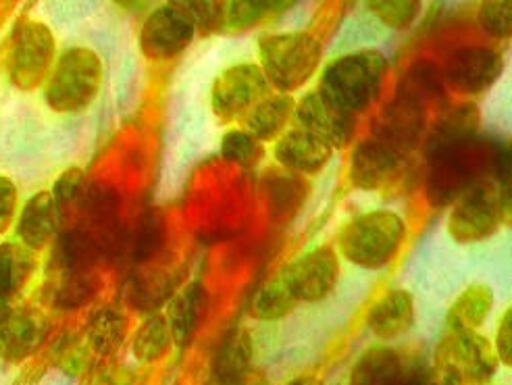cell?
Returning <instances> with one entry per match:
<instances>
[{
    "label": "cell",
    "instance_id": "obj_8",
    "mask_svg": "<svg viewBox=\"0 0 512 385\" xmlns=\"http://www.w3.org/2000/svg\"><path fill=\"white\" fill-rule=\"evenodd\" d=\"M281 275L298 302H321L338 286L340 256L334 248L317 246L300 254Z\"/></svg>",
    "mask_w": 512,
    "mask_h": 385
},
{
    "label": "cell",
    "instance_id": "obj_12",
    "mask_svg": "<svg viewBox=\"0 0 512 385\" xmlns=\"http://www.w3.org/2000/svg\"><path fill=\"white\" fill-rule=\"evenodd\" d=\"M48 333L50 321L40 308H9L0 321V358L11 365L28 361L46 342Z\"/></svg>",
    "mask_w": 512,
    "mask_h": 385
},
{
    "label": "cell",
    "instance_id": "obj_10",
    "mask_svg": "<svg viewBox=\"0 0 512 385\" xmlns=\"http://www.w3.org/2000/svg\"><path fill=\"white\" fill-rule=\"evenodd\" d=\"M425 132V105L415 94L402 90L375 121L373 138L406 157Z\"/></svg>",
    "mask_w": 512,
    "mask_h": 385
},
{
    "label": "cell",
    "instance_id": "obj_21",
    "mask_svg": "<svg viewBox=\"0 0 512 385\" xmlns=\"http://www.w3.org/2000/svg\"><path fill=\"white\" fill-rule=\"evenodd\" d=\"M481 125V113L475 105L467 102L452 109L448 115L442 117V121L433 127L425 142V159L431 161L440 157L444 152H450L458 146H463L477 138Z\"/></svg>",
    "mask_w": 512,
    "mask_h": 385
},
{
    "label": "cell",
    "instance_id": "obj_46",
    "mask_svg": "<svg viewBox=\"0 0 512 385\" xmlns=\"http://www.w3.org/2000/svg\"><path fill=\"white\" fill-rule=\"evenodd\" d=\"M286 385H323L315 375H300V377H294L292 381H288Z\"/></svg>",
    "mask_w": 512,
    "mask_h": 385
},
{
    "label": "cell",
    "instance_id": "obj_38",
    "mask_svg": "<svg viewBox=\"0 0 512 385\" xmlns=\"http://www.w3.org/2000/svg\"><path fill=\"white\" fill-rule=\"evenodd\" d=\"M225 0H167V5L188 17L196 30L219 28V17Z\"/></svg>",
    "mask_w": 512,
    "mask_h": 385
},
{
    "label": "cell",
    "instance_id": "obj_20",
    "mask_svg": "<svg viewBox=\"0 0 512 385\" xmlns=\"http://www.w3.org/2000/svg\"><path fill=\"white\" fill-rule=\"evenodd\" d=\"M204 315H207V292H204L200 281H192V284L175 292L167 302L165 317L171 329L173 344L179 348L190 346Z\"/></svg>",
    "mask_w": 512,
    "mask_h": 385
},
{
    "label": "cell",
    "instance_id": "obj_36",
    "mask_svg": "<svg viewBox=\"0 0 512 385\" xmlns=\"http://www.w3.org/2000/svg\"><path fill=\"white\" fill-rule=\"evenodd\" d=\"M365 3L390 30L411 28L421 13V0H365Z\"/></svg>",
    "mask_w": 512,
    "mask_h": 385
},
{
    "label": "cell",
    "instance_id": "obj_16",
    "mask_svg": "<svg viewBox=\"0 0 512 385\" xmlns=\"http://www.w3.org/2000/svg\"><path fill=\"white\" fill-rule=\"evenodd\" d=\"M59 211L50 192L42 190L28 198L15 217V236L21 246L42 252L55 240L59 231Z\"/></svg>",
    "mask_w": 512,
    "mask_h": 385
},
{
    "label": "cell",
    "instance_id": "obj_9",
    "mask_svg": "<svg viewBox=\"0 0 512 385\" xmlns=\"http://www.w3.org/2000/svg\"><path fill=\"white\" fill-rule=\"evenodd\" d=\"M440 367L458 377V381L488 383L498 373V356L479 331H450L442 346Z\"/></svg>",
    "mask_w": 512,
    "mask_h": 385
},
{
    "label": "cell",
    "instance_id": "obj_43",
    "mask_svg": "<svg viewBox=\"0 0 512 385\" xmlns=\"http://www.w3.org/2000/svg\"><path fill=\"white\" fill-rule=\"evenodd\" d=\"M263 3L269 13H284V11L292 9L298 0H263Z\"/></svg>",
    "mask_w": 512,
    "mask_h": 385
},
{
    "label": "cell",
    "instance_id": "obj_37",
    "mask_svg": "<svg viewBox=\"0 0 512 385\" xmlns=\"http://www.w3.org/2000/svg\"><path fill=\"white\" fill-rule=\"evenodd\" d=\"M479 21L485 34L506 40L512 34V0H481Z\"/></svg>",
    "mask_w": 512,
    "mask_h": 385
},
{
    "label": "cell",
    "instance_id": "obj_45",
    "mask_svg": "<svg viewBox=\"0 0 512 385\" xmlns=\"http://www.w3.org/2000/svg\"><path fill=\"white\" fill-rule=\"evenodd\" d=\"M240 385H273V383H271L263 373H256V371L252 369Z\"/></svg>",
    "mask_w": 512,
    "mask_h": 385
},
{
    "label": "cell",
    "instance_id": "obj_11",
    "mask_svg": "<svg viewBox=\"0 0 512 385\" xmlns=\"http://www.w3.org/2000/svg\"><path fill=\"white\" fill-rule=\"evenodd\" d=\"M194 36V23L173 7L163 5L146 17L138 42L146 59L171 61L184 53Z\"/></svg>",
    "mask_w": 512,
    "mask_h": 385
},
{
    "label": "cell",
    "instance_id": "obj_23",
    "mask_svg": "<svg viewBox=\"0 0 512 385\" xmlns=\"http://www.w3.org/2000/svg\"><path fill=\"white\" fill-rule=\"evenodd\" d=\"M404 373L400 354L394 348L373 346L358 356L350 385H400Z\"/></svg>",
    "mask_w": 512,
    "mask_h": 385
},
{
    "label": "cell",
    "instance_id": "obj_30",
    "mask_svg": "<svg viewBox=\"0 0 512 385\" xmlns=\"http://www.w3.org/2000/svg\"><path fill=\"white\" fill-rule=\"evenodd\" d=\"M173 338L167 319L159 313L148 315L134 333L132 352L140 363H157L171 350Z\"/></svg>",
    "mask_w": 512,
    "mask_h": 385
},
{
    "label": "cell",
    "instance_id": "obj_14",
    "mask_svg": "<svg viewBox=\"0 0 512 385\" xmlns=\"http://www.w3.org/2000/svg\"><path fill=\"white\" fill-rule=\"evenodd\" d=\"M298 127L323 138L331 148L350 144L356 130V115L331 102L323 92H309L294 109Z\"/></svg>",
    "mask_w": 512,
    "mask_h": 385
},
{
    "label": "cell",
    "instance_id": "obj_7",
    "mask_svg": "<svg viewBox=\"0 0 512 385\" xmlns=\"http://www.w3.org/2000/svg\"><path fill=\"white\" fill-rule=\"evenodd\" d=\"M269 94V82L259 65L240 63L225 69L211 88V107L219 119L250 113Z\"/></svg>",
    "mask_w": 512,
    "mask_h": 385
},
{
    "label": "cell",
    "instance_id": "obj_35",
    "mask_svg": "<svg viewBox=\"0 0 512 385\" xmlns=\"http://www.w3.org/2000/svg\"><path fill=\"white\" fill-rule=\"evenodd\" d=\"M88 190V175L80 167H69L65 169L57 182L53 184V190H50V196H53L59 217L71 209H80V204L86 196Z\"/></svg>",
    "mask_w": 512,
    "mask_h": 385
},
{
    "label": "cell",
    "instance_id": "obj_32",
    "mask_svg": "<svg viewBox=\"0 0 512 385\" xmlns=\"http://www.w3.org/2000/svg\"><path fill=\"white\" fill-rule=\"evenodd\" d=\"M165 242V223L157 209H150L138 221L132 238V259L136 265H146L155 259Z\"/></svg>",
    "mask_w": 512,
    "mask_h": 385
},
{
    "label": "cell",
    "instance_id": "obj_29",
    "mask_svg": "<svg viewBox=\"0 0 512 385\" xmlns=\"http://www.w3.org/2000/svg\"><path fill=\"white\" fill-rule=\"evenodd\" d=\"M173 296V281L163 271L138 273L127 284V302L140 313L155 315Z\"/></svg>",
    "mask_w": 512,
    "mask_h": 385
},
{
    "label": "cell",
    "instance_id": "obj_47",
    "mask_svg": "<svg viewBox=\"0 0 512 385\" xmlns=\"http://www.w3.org/2000/svg\"><path fill=\"white\" fill-rule=\"evenodd\" d=\"M7 311H9V304H7V302H0V321H3V317H5Z\"/></svg>",
    "mask_w": 512,
    "mask_h": 385
},
{
    "label": "cell",
    "instance_id": "obj_2",
    "mask_svg": "<svg viewBox=\"0 0 512 385\" xmlns=\"http://www.w3.org/2000/svg\"><path fill=\"white\" fill-rule=\"evenodd\" d=\"M102 86V61L88 46H71L44 82V102L59 115L84 113Z\"/></svg>",
    "mask_w": 512,
    "mask_h": 385
},
{
    "label": "cell",
    "instance_id": "obj_5",
    "mask_svg": "<svg viewBox=\"0 0 512 385\" xmlns=\"http://www.w3.org/2000/svg\"><path fill=\"white\" fill-rule=\"evenodd\" d=\"M508 192L492 177H483L452 202L448 231L458 244H479L492 238L508 213Z\"/></svg>",
    "mask_w": 512,
    "mask_h": 385
},
{
    "label": "cell",
    "instance_id": "obj_41",
    "mask_svg": "<svg viewBox=\"0 0 512 385\" xmlns=\"http://www.w3.org/2000/svg\"><path fill=\"white\" fill-rule=\"evenodd\" d=\"M496 356L504 365L512 363V311L506 308L496 333Z\"/></svg>",
    "mask_w": 512,
    "mask_h": 385
},
{
    "label": "cell",
    "instance_id": "obj_24",
    "mask_svg": "<svg viewBox=\"0 0 512 385\" xmlns=\"http://www.w3.org/2000/svg\"><path fill=\"white\" fill-rule=\"evenodd\" d=\"M494 308V292L488 284H471L450 306L446 325L450 331H477Z\"/></svg>",
    "mask_w": 512,
    "mask_h": 385
},
{
    "label": "cell",
    "instance_id": "obj_19",
    "mask_svg": "<svg viewBox=\"0 0 512 385\" xmlns=\"http://www.w3.org/2000/svg\"><path fill=\"white\" fill-rule=\"evenodd\" d=\"M367 325L381 342H394L415 325V298L406 290H390L369 311Z\"/></svg>",
    "mask_w": 512,
    "mask_h": 385
},
{
    "label": "cell",
    "instance_id": "obj_22",
    "mask_svg": "<svg viewBox=\"0 0 512 385\" xmlns=\"http://www.w3.org/2000/svg\"><path fill=\"white\" fill-rule=\"evenodd\" d=\"M252 338L246 329H234L221 342L215 361L213 379L215 385H240L252 371Z\"/></svg>",
    "mask_w": 512,
    "mask_h": 385
},
{
    "label": "cell",
    "instance_id": "obj_31",
    "mask_svg": "<svg viewBox=\"0 0 512 385\" xmlns=\"http://www.w3.org/2000/svg\"><path fill=\"white\" fill-rule=\"evenodd\" d=\"M296 304V296L286 284L284 275L279 273L273 279H269L261 288V292L256 294L252 302V315L259 321H279L288 317L296 308Z\"/></svg>",
    "mask_w": 512,
    "mask_h": 385
},
{
    "label": "cell",
    "instance_id": "obj_26",
    "mask_svg": "<svg viewBox=\"0 0 512 385\" xmlns=\"http://www.w3.org/2000/svg\"><path fill=\"white\" fill-rule=\"evenodd\" d=\"M294 109H296V102L288 94L265 96L259 105L248 113V119H246L248 132L259 138L261 142L273 140L286 130L288 121L294 115Z\"/></svg>",
    "mask_w": 512,
    "mask_h": 385
},
{
    "label": "cell",
    "instance_id": "obj_17",
    "mask_svg": "<svg viewBox=\"0 0 512 385\" xmlns=\"http://www.w3.org/2000/svg\"><path fill=\"white\" fill-rule=\"evenodd\" d=\"M275 161L292 173H319L334 154L323 138L311 134L304 127L286 132L275 144Z\"/></svg>",
    "mask_w": 512,
    "mask_h": 385
},
{
    "label": "cell",
    "instance_id": "obj_27",
    "mask_svg": "<svg viewBox=\"0 0 512 385\" xmlns=\"http://www.w3.org/2000/svg\"><path fill=\"white\" fill-rule=\"evenodd\" d=\"M32 250L19 242H0V302H11L28 284L36 267Z\"/></svg>",
    "mask_w": 512,
    "mask_h": 385
},
{
    "label": "cell",
    "instance_id": "obj_4",
    "mask_svg": "<svg viewBox=\"0 0 512 385\" xmlns=\"http://www.w3.org/2000/svg\"><path fill=\"white\" fill-rule=\"evenodd\" d=\"M261 69L269 86L279 92H294L315 75L321 63V44L304 32L271 34L259 44Z\"/></svg>",
    "mask_w": 512,
    "mask_h": 385
},
{
    "label": "cell",
    "instance_id": "obj_25",
    "mask_svg": "<svg viewBox=\"0 0 512 385\" xmlns=\"http://www.w3.org/2000/svg\"><path fill=\"white\" fill-rule=\"evenodd\" d=\"M127 333V319L115 306H100L86 323V344L98 356L115 354Z\"/></svg>",
    "mask_w": 512,
    "mask_h": 385
},
{
    "label": "cell",
    "instance_id": "obj_13",
    "mask_svg": "<svg viewBox=\"0 0 512 385\" xmlns=\"http://www.w3.org/2000/svg\"><path fill=\"white\" fill-rule=\"evenodd\" d=\"M504 73V57L496 48H458L446 63V80L465 94L488 92Z\"/></svg>",
    "mask_w": 512,
    "mask_h": 385
},
{
    "label": "cell",
    "instance_id": "obj_3",
    "mask_svg": "<svg viewBox=\"0 0 512 385\" xmlns=\"http://www.w3.org/2000/svg\"><path fill=\"white\" fill-rule=\"evenodd\" d=\"M406 238V223L394 211H369L352 219L338 238V248L344 259L361 269L388 267L402 248Z\"/></svg>",
    "mask_w": 512,
    "mask_h": 385
},
{
    "label": "cell",
    "instance_id": "obj_42",
    "mask_svg": "<svg viewBox=\"0 0 512 385\" xmlns=\"http://www.w3.org/2000/svg\"><path fill=\"white\" fill-rule=\"evenodd\" d=\"M65 346H59L57 348V361L61 365V369L69 371V373H75L82 363H84V354H82V346L71 340V342H63Z\"/></svg>",
    "mask_w": 512,
    "mask_h": 385
},
{
    "label": "cell",
    "instance_id": "obj_18",
    "mask_svg": "<svg viewBox=\"0 0 512 385\" xmlns=\"http://www.w3.org/2000/svg\"><path fill=\"white\" fill-rule=\"evenodd\" d=\"M102 252L86 227L57 231L50 242V271L53 273H88L94 271Z\"/></svg>",
    "mask_w": 512,
    "mask_h": 385
},
{
    "label": "cell",
    "instance_id": "obj_40",
    "mask_svg": "<svg viewBox=\"0 0 512 385\" xmlns=\"http://www.w3.org/2000/svg\"><path fill=\"white\" fill-rule=\"evenodd\" d=\"M400 385H460V381L444 367H419L411 373H404Z\"/></svg>",
    "mask_w": 512,
    "mask_h": 385
},
{
    "label": "cell",
    "instance_id": "obj_1",
    "mask_svg": "<svg viewBox=\"0 0 512 385\" xmlns=\"http://www.w3.org/2000/svg\"><path fill=\"white\" fill-rule=\"evenodd\" d=\"M388 75V59L379 50H358L331 61L321 77V88L331 102L356 115L377 100Z\"/></svg>",
    "mask_w": 512,
    "mask_h": 385
},
{
    "label": "cell",
    "instance_id": "obj_33",
    "mask_svg": "<svg viewBox=\"0 0 512 385\" xmlns=\"http://www.w3.org/2000/svg\"><path fill=\"white\" fill-rule=\"evenodd\" d=\"M267 15L269 11L263 0H225L219 17V28L229 34L248 32Z\"/></svg>",
    "mask_w": 512,
    "mask_h": 385
},
{
    "label": "cell",
    "instance_id": "obj_44",
    "mask_svg": "<svg viewBox=\"0 0 512 385\" xmlns=\"http://www.w3.org/2000/svg\"><path fill=\"white\" fill-rule=\"evenodd\" d=\"M113 3L117 5V7H121L123 11H140V9H144L150 0H113Z\"/></svg>",
    "mask_w": 512,
    "mask_h": 385
},
{
    "label": "cell",
    "instance_id": "obj_34",
    "mask_svg": "<svg viewBox=\"0 0 512 385\" xmlns=\"http://www.w3.org/2000/svg\"><path fill=\"white\" fill-rule=\"evenodd\" d=\"M263 154V142L248 130H229L221 138V157L238 167H252Z\"/></svg>",
    "mask_w": 512,
    "mask_h": 385
},
{
    "label": "cell",
    "instance_id": "obj_6",
    "mask_svg": "<svg viewBox=\"0 0 512 385\" xmlns=\"http://www.w3.org/2000/svg\"><path fill=\"white\" fill-rule=\"evenodd\" d=\"M55 55L57 42L48 25L34 19L21 21L11 36L7 53L11 84L21 92L38 90L55 65Z\"/></svg>",
    "mask_w": 512,
    "mask_h": 385
},
{
    "label": "cell",
    "instance_id": "obj_15",
    "mask_svg": "<svg viewBox=\"0 0 512 385\" xmlns=\"http://www.w3.org/2000/svg\"><path fill=\"white\" fill-rule=\"evenodd\" d=\"M404 157L386 144L371 138L361 144L350 154V165H348V177L350 184L356 190L373 192L379 190L386 184H390L396 177V173L402 167Z\"/></svg>",
    "mask_w": 512,
    "mask_h": 385
},
{
    "label": "cell",
    "instance_id": "obj_39",
    "mask_svg": "<svg viewBox=\"0 0 512 385\" xmlns=\"http://www.w3.org/2000/svg\"><path fill=\"white\" fill-rule=\"evenodd\" d=\"M17 202L19 192L15 182L7 175H0V234H5V231L15 223Z\"/></svg>",
    "mask_w": 512,
    "mask_h": 385
},
{
    "label": "cell",
    "instance_id": "obj_28",
    "mask_svg": "<svg viewBox=\"0 0 512 385\" xmlns=\"http://www.w3.org/2000/svg\"><path fill=\"white\" fill-rule=\"evenodd\" d=\"M98 290V281L92 271L88 273H53L46 290L50 306L59 311H78L86 306Z\"/></svg>",
    "mask_w": 512,
    "mask_h": 385
}]
</instances>
